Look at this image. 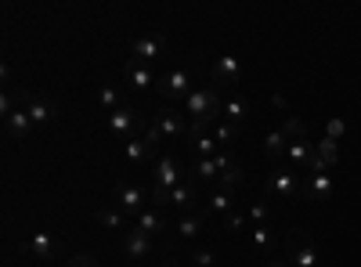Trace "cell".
I'll list each match as a JSON object with an SVG mask.
<instances>
[{"mask_svg": "<svg viewBox=\"0 0 361 267\" xmlns=\"http://www.w3.org/2000/svg\"><path fill=\"white\" fill-rule=\"evenodd\" d=\"M192 263H195V267H214L217 256H214V249H202V246H199V249L192 253Z\"/></svg>", "mask_w": 361, "mask_h": 267, "instance_id": "cell-29", "label": "cell"}, {"mask_svg": "<svg viewBox=\"0 0 361 267\" xmlns=\"http://www.w3.org/2000/svg\"><path fill=\"white\" fill-rule=\"evenodd\" d=\"M282 130H286L289 137H296V141H304V137H307V127H304V120H296V116H289Z\"/></svg>", "mask_w": 361, "mask_h": 267, "instance_id": "cell-28", "label": "cell"}, {"mask_svg": "<svg viewBox=\"0 0 361 267\" xmlns=\"http://www.w3.org/2000/svg\"><path fill=\"white\" fill-rule=\"evenodd\" d=\"M188 116H180L177 108H163L159 112V120L152 123V130L159 134V137H166V141H177V137H185L188 134Z\"/></svg>", "mask_w": 361, "mask_h": 267, "instance_id": "cell-4", "label": "cell"}, {"mask_svg": "<svg viewBox=\"0 0 361 267\" xmlns=\"http://www.w3.org/2000/svg\"><path fill=\"white\" fill-rule=\"evenodd\" d=\"M243 221H246L243 213H228L224 217V231H238V228H243Z\"/></svg>", "mask_w": 361, "mask_h": 267, "instance_id": "cell-32", "label": "cell"}, {"mask_svg": "<svg viewBox=\"0 0 361 267\" xmlns=\"http://www.w3.org/2000/svg\"><path fill=\"white\" fill-rule=\"evenodd\" d=\"M180 181H185V177L177 173V163L170 159V156H159L156 159V185L152 188H163V192H173Z\"/></svg>", "mask_w": 361, "mask_h": 267, "instance_id": "cell-11", "label": "cell"}, {"mask_svg": "<svg viewBox=\"0 0 361 267\" xmlns=\"http://www.w3.org/2000/svg\"><path fill=\"white\" fill-rule=\"evenodd\" d=\"M209 76H214L209 83L221 87V91H224V87H243V66H238V58H217Z\"/></svg>", "mask_w": 361, "mask_h": 267, "instance_id": "cell-6", "label": "cell"}, {"mask_svg": "<svg viewBox=\"0 0 361 267\" xmlns=\"http://www.w3.org/2000/svg\"><path fill=\"white\" fill-rule=\"evenodd\" d=\"M163 267H177V263H173V260H170V263H163Z\"/></svg>", "mask_w": 361, "mask_h": 267, "instance_id": "cell-35", "label": "cell"}, {"mask_svg": "<svg viewBox=\"0 0 361 267\" xmlns=\"http://www.w3.org/2000/svg\"><path fill=\"white\" fill-rule=\"evenodd\" d=\"M329 195H333V177L329 173H304V199L325 202Z\"/></svg>", "mask_w": 361, "mask_h": 267, "instance_id": "cell-9", "label": "cell"}, {"mask_svg": "<svg viewBox=\"0 0 361 267\" xmlns=\"http://www.w3.org/2000/svg\"><path fill=\"white\" fill-rule=\"evenodd\" d=\"M159 91H163L170 101H180V98L188 101V94H192V73H188V69H170V73H163V76H159Z\"/></svg>", "mask_w": 361, "mask_h": 267, "instance_id": "cell-3", "label": "cell"}, {"mask_svg": "<svg viewBox=\"0 0 361 267\" xmlns=\"http://www.w3.org/2000/svg\"><path fill=\"white\" fill-rule=\"evenodd\" d=\"M22 249H25V253H33V256H40V260H51V256L58 253V242L51 239L47 231H37V235H29V239H25Z\"/></svg>", "mask_w": 361, "mask_h": 267, "instance_id": "cell-12", "label": "cell"}, {"mask_svg": "<svg viewBox=\"0 0 361 267\" xmlns=\"http://www.w3.org/2000/svg\"><path fill=\"white\" fill-rule=\"evenodd\" d=\"M123 249H127V256L130 260H148V256H152V239H148V235L145 231H123Z\"/></svg>", "mask_w": 361, "mask_h": 267, "instance_id": "cell-10", "label": "cell"}, {"mask_svg": "<svg viewBox=\"0 0 361 267\" xmlns=\"http://www.w3.org/2000/svg\"><path fill=\"white\" fill-rule=\"evenodd\" d=\"M250 239H253V249L264 256V260H275V231H271V224H260V228H253V235H250Z\"/></svg>", "mask_w": 361, "mask_h": 267, "instance_id": "cell-14", "label": "cell"}, {"mask_svg": "<svg viewBox=\"0 0 361 267\" xmlns=\"http://www.w3.org/2000/svg\"><path fill=\"white\" fill-rule=\"evenodd\" d=\"M25 112H29V120H33V123H51V116H54V108L47 101H40V98H29Z\"/></svg>", "mask_w": 361, "mask_h": 267, "instance_id": "cell-22", "label": "cell"}, {"mask_svg": "<svg viewBox=\"0 0 361 267\" xmlns=\"http://www.w3.org/2000/svg\"><path fill=\"white\" fill-rule=\"evenodd\" d=\"M134 62H141V66H156V62H163V58H166V40L163 37H137L134 40Z\"/></svg>", "mask_w": 361, "mask_h": 267, "instance_id": "cell-5", "label": "cell"}, {"mask_svg": "<svg viewBox=\"0 0 361 267\" xmlns=\"http://www.w3.org/2000/svg\"><path fill=\"white\" fill-rule=\"evenodd\" d=\"M137 231H145L148 239L166 235V213H163V210H145V213L137 217Z\"/></svg>", "mask_w": 361, "mask_h": 267, "instance_id": "cell-15", "label": "cell"}, {"mask_svg": "<svg viewBox=\"0 0 361 267\" xmlns=\"http://www.w3.org/2000/svg\"><path fill=\"white\" fill-rule=\"evenodd\" d=\"M66 267H98V263H94V256H73Z\"/></svg>", "mask_w": 361, "mask_h": 267, "instance_id": "cell-33", "label": "cell"}, {"mask_svg": "<svg viewBox=\"0 0 361 267\" xmlns=\"http://www.w3.org/2000/svg\"><path fill=\"white\" fill-rule=\"evenodd\" d=\"M202 231V213H180L177 217V235L180 239H199Z\"/></svg>", "mask_w": 361, "mask_h": 267, "instance_id": "cell-19", "label": "cell"}, {"mask_svg": "<svg viewBox=\"0 0 361 267\" xmlns=\"http://www.w3.org/2000/svg\"><path fill=\"white\" fill-rule=\"evenodd\" d=\"M98 224H105L112 231H123V210H102L98 213Z\"/></svg>", "mask_w": 361, "mask_h": 267, "instance_id": "cell-26", "label": "cell"}, {"mask_svg": "<svg viewBox=\"0 0 361 267\" xmlns=\"http://www.w3.org/2000/svg\"><path fill=\"white\" fill-rule=\"evenodd\" d=\"M314 152H318V159H322V163L336 166V163H340V141H333V137H322V141L314 144Z\"/></svg>", "mask_w": 361, "mask_h": 267, "instance_id": "cell-21", "label": "cell"}, {"mask_svg": "<svg viewBox=\"0 0 361 267\" xmlns=\"http://www.w3.org/2000/svg\"><path fill=\"white\" fill-rule=\"evenodd\" d=\"M264 267H289L286 260H264Z\"/></svg>", "mask_w": 361, "mask_h": 267, "instance_id": "cell-34", "label": "cell"}, {"mask_svg": "<svg viewBox=\"0 0 361 267\" xmlns=\"http://www.w3.org/2000/svg\"><path fill=\"white\" fill-rule=\"evenodd\" d=\"M195 177H185L173 192H170V202H166V210H177V213H195Z\"/></svg>", "mask_w": 361, "mask_h": 267, "instance_id": "cell-8", "label": "cell"}, {"mask_svg": "<svg viewBox=\"0 0 361 267\" xmlns=\"http://www.w3.org/2000/svg\"><path fill=\"white\" fill-rule=\"evenodd\" d=\"M98 101H102L109 112H116V108H119V94L112 91V87H109V91H102V98H98Z\"/></svg>", "mask_w": 361, "mask_h": 267, "instance_id": "cell-31", "label": "cell"}, {"mask_svg": "<svg viewBox=\"0 0 361 267\" xmlns=\"http://www.w3.org/2000/svg\"><path fill=\"white\" fill-rule=\"evenodd\" d=\"M141 127H145L141 112H137V108H130V105H119L116 112H109V130H112L116 137H123V141H134Z\"/></svg>", "mask_w": 361, "mask_h": 267, "instance_id": "cell-2", "label": "cell"}, {"mask_svg": "<svg viewBox=\"0 0 361 267\" xmlns=\"http://www.w3.org/2000/svg\"><path fill=\"white\" fill-rule=\"evenodd\" d=\"M192 173H195V181L217 185V177H221V159H217V156H209V159H199V163L192 166Z\"/></svg>", "mask_w": 361, "mask_h": 267, "instance_id": "cell-16", "label": "cell"}, {"mask_svg": "<svg viewBox=\"0 0 361 267\" xmlns=\"http://www.w3.org/2000/svg\"><path fill=\"white\" fill-rule=\"evenodd\" d=\"M206 210L209 213H221V217H228L231 213V192H214V195H209V202H206Z\"/></svg>", "mask_w": 361, "mask_h": 267, "instance_id": "cell-23", "label": "cell"}, {"mask_svg": "<svg viewBox=\"0 0 361 267\" xmlns=\"http://www.w3.org/2000/svg\"><path fill=\"white\" fill-rule=\"evenodd\" d=\"M343 134H347L343 120H329V123H325V137H333V141H340Z\"/></svg>", "mask_w": 361, "mask_h": 267, "instance_id": "cell-30", "label": "cell"}, {"mask_svg": "<svg viewBox=\"0 0 361 267\" xmlns=\"http://www.w3.org/2000/svg\"><path fill=\"white\" fill-rule=\"evenodd\" d=\"M127 80H130V87H152V83H159L152 73H148V66H141V62H127Z\"/></svg>", "mask_w": 361, "mask_h": 267, "instance_id": "cell-20", "label": "cell"}, {"mask_svg": "<svg viewBox=\"0 0 361 267\" xmlns=\"http://www.w3.org/2000/svg\"><path fill=\"white\" fill-rule=\"evenodd\" d=\"M246 116H250V101H246V98H224V120H228V123L238 127Z\"/></svg>", "mask_w": 361, "mask_h": 267, "instance_id": "cell-18", "label": "cell"}, {"mask_svg": "<svg viewBox=\"0 0 361 267\" xmlns=\"http://www.w3.org/2000/svg\"><path fill=\"white\" fill-rule=\"evenodd\" d=\"M4 127H8V137H11V141H22V137H29V130H33L37 123L29 120L25 108H15L11 116H4Z\"/></svg>", "mask_w": 361, "mask_h": 267, "instance_id": "cell-13", "label": "cell"}, {"mask_svg": "<svg viewBox=\"0 0 361 267\" xmlns=\"http://www.w3.org/2000/svg\"><path fill=\"white\" fill-rule=\"evenodd\" d=\"M264 188H267V199H279V202L304 199V173L282 166V170H275V173H267Z\"/></svg>", "mask_w": 361, "mask_h": 267, "instance_id": "cell-1", "label": "cell"}, {"mask_svg": "<svg viewBox=\"0 0 361 267\" xmlns=\"http://www.w3.org/2000/svg\"><path fill=\"white\" fill-rule=\"evenodd\" d=\"M286 260H293V267H314L318 263V253H314V246H307V249L286 253Z\"/></svg>", "mask_w": 361, "mask_h": 267, "instance_id": "cell-24", "label": "cell"}, {"mask_svg": "<svg viewBox=\"0 0 361 267\" xmlns=\"http://www.w3.org/2000/svg\"><path fill=\"white\" fill-rule=\"evenodd\" d=\"M116 206H119L123 213H130V217H141L145 206H148V195H145L137 185H119V188H116Z\"/></svg>", "mask_w": 361, "mask_h": 267, "instance_id": "cell-7", "label": "cell"}, {"mask_svg": "<svg viewBox=\"0 0 361 267\" xmlns=\"http://www.w3.org/2000/svg\"><path fill=\"white\" fill-rule=\"evenodd\" d=\"M235 134H238V127H235V123H228V120H221V123L214 127L217 144H231V141H235Z\"/></svg>", "mask_w": 361, "mask_h": 267, "instance_id": "cell-27", "label": "cell"}, {"mask_svg": "<svg viewBox=\"0 0 361 267\" xmlns=\"http://www.w3.org/2000/svg\"><path fill=\"white\" fill-rule=\"evenodd\" d=\"M267 202H271V199H260V202H253V206H250V213H246V217L253 221V228L267 224V217H271V206H267Z\"/></svg>", "mask_w": 361, "mask_h": 267, "instance_id": "cell-25", "label": "cell"}, {"mask_svg": "<svg viewBox=\"0 0 361 267\" xmlns=\"http://www.w3.org/2000/svg\"><path fill=\"white\" fill-rule=\"evenodd\" d=\"M286 148H289V134H286V130H271V134L264 137V152H267L271 159H282Z\"/></svg>", "mask_w": 361, "mask_h": 267, "instance_id": "cell-17", "label": "cell"}]
</instances>
